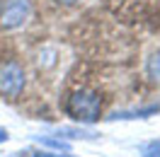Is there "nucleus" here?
Listing matches in <instances>:
<instances>
[{"label": "nucleus", "instance_id": "1", "mask_svg": "<svg viewBox=\"0 0 160 157\" xmlns=\"http://www.w3.org/2000/svg\"><path fill=\"white\" fill-rule=\"evenodd\" d=\"M66 111L68 116H73L80 123H92L100 118L102 111V97L92 89H78L68 97V104H66Z\"/></svg>", "mask_w": 160, "mask_h": 157}, {"label": "nucleus", "instance_id": "2", "mask_svg": "<svg viewBox=\"0 0 160 157\" xmlns=\"http://www.w3.org/2000/svg\"><path fill=\"white\" fill-rule=\"evenodd\" d=\"M24 89V70L17 60H5L0 65V94L5 97H20Z\"/></svg>", "mask_w": 160, "mask_h": 157}, {"label": "nucleus", "instance_id": "3", "mask_svg": "<svg viewBox=\"0 0 160 157\" xmlns=\"http://www.w3.org/2000/svg\"><path fill=\"white\" fill-rule=\"evenodd\" d=\"M32 15V2L29 0H8L0 10V27L2 29H17Z\"/></svg>", "mask_w": 160, "mask_h": 157}, {"label": "nucleus", "instance_id": "4", "mask_svg": "<svg viewBox=\"0 0 160 157\" xmlns=\"http://www.w3.org/2000/svg\"><path fill=\"white\" fill-rule=\"evenodd\" d=\"M56 133H63V136H68V138H80V140H90V138H95V133H92V131H82V128H58V131H56Z\"/></svg>", "mask_w": 160, "mask_h": 157}, {"label": "nucleus", "instance_id": "5", "mask_svg": "<svg viewBox=\"0 0 160 157\" xmlns=\"http://www.w3.org/2000/svg\"><path fill=\"white\" fill-rule=\"evenodd\" d=\"M148 75L160 85V51H158V53H153V56L148 58Z\"/></svg>", "mask_w": 160, "mask_h": 157}, {"label": "nucleus", "instance_id": "6", "mask_svg": "<svg viewBox=\"0 0 160 157\" xmlns=\"http://www.w3.org/2000/svg\"><path fill=\"white\" fill-rule=\"evenodd\" d=\"M143 152H146V157H160V140L148 143V145L143 147Z\"/></svg>", "mask_w": 160, "mask_h": 157}, {"label": "nucleus", "instance_id": "7", "mask_svg": "<svg viewBox=\"0 0 160 157\" xmlns=\"http://www.w3.org/2000/svg\"><path fill=\"white\" fill-rule=\"evenodd\" d=\"M41 143H46V145H51V147H58V150H66V143H61V140H51V138H39Z\"/></svg>", "mask_w": 160, "mask_h": 157}, {"label": "nucleus", "instance_id": "8", "mask_svg": "<svg viewBox=\"0 0 160 157\" xmlns=\"http://www.w3.org/2000/svg\"><path fill=\"white\" fill-rule=\"evenodd\" d=\"M34 157H68V155H49V152H41V155H34Z\"/></svg>", "mask_w": 160, "mask_h": 157}, {"label": "nucleus", "instance_id": "9", "mask_svg": "<svg viewBox=\"0 0 160 157\" xmlns=\"http://www.w3.org/2000/svg\"><path fill=\"white\" fill-rule=\"evenodd\" d=\"M56 2H61V5H75L78 0H56Z\"/></svg>", "mask_w": 160, "mask_h": 157}, {"label": "nucleus", "instance_id": "10", "mask_svg": "<svg viewBox=\"0 0 160 157\" xmlns=\"http://www.w3.org/2000/svg\"><path fill=\"white\" fill-rule=\"evenodd\" d=\"M5 140H8V133H5L2 128H0V143H5Z\"/></svg>", "mask_w": 160, "mask_h": 157}]
</instances>
